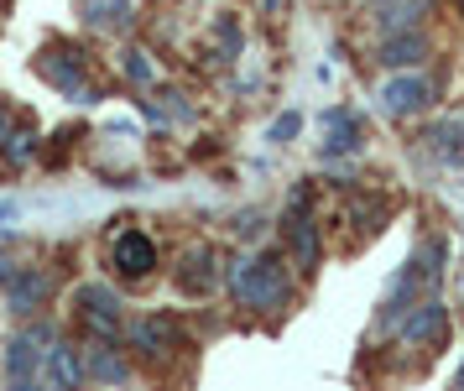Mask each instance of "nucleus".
<instances>
[{"label":"nucleus","instance_id":"nucleus-1","mask_svg":"<svg viewBox=\"0 0 464 391\" xmlns=\"http://www.w3.org/2000/svg\"><path fill=\"white\" fill-rule=\"evenodd\" d=\"M230 282H235V298H240L246 308H272V303H282V292H287V277H282V261H276V256L240 261Z\"/></svg>","mask_w":464,"mask_h":391},{"label":"nucleus","instance_id":"nucleus-2","mask_svg":"<svg viewBox=\"0 0 464 391\" xmlns=\"http://www.w3.org/2000/svg\"><path fill=\"white\" fill-rule=\"evenodd\" d=\"M37 73H43V79L53 83L58 94H68V100H79V104L94 100V83H89V73H84V53H79V47H63V42L43 47Z\"/></svg>","mask_w":464,"mask_h":391},{"label":"nucleus","instance_id":"nucleus-3","mask_svg":"<svg viewBox=\"0 0 464 391\" xmlns=\"http://www.w3.org/2000/svg\"><path fill=\"white\" fill-rule=\"evenodd\" d=\"M53 339L47 329H26L11 339V355H5V371H11V391H43V345Z\"/></svg>","mask_w":464,"mask_h":391},{"label":"nucleus","instance_id":"nucleus-4","mask_svg":"<svg viewBox=\"0 0 464 391\" xmlns=\"http://www.w3.org/2000/svg\"><path fill=\"white\" fill-rule=\"evenodd\" d=\"M73 303L84 308V318H89V329L94 334H115L121 329V298H115L110 288H94V282H89V288H79Z\"/></svg>","mask_w":464,"mask_h":391},{"label":"nucleus","instance_id":"nucleus-5","mask_svg":"<svg viewBox=\"0 0 464 391\" xmlns=\"http://www.w3.org/2000/svg\"><path fill=\"white\" fill-rule=\"evenodd\" d=\"M115 267L126 271V277H147L157 267V246H151L141 230H126L121 240H115Z\"/></svg>","mask_w":464,"mask_h":391},{"label":"nucleus","instance_id":"nucleus-6","mask_svg":"<svg viewBox=\"0 0 464 391\" xmlns=\"http://www.w3.org/2000/svg\"><path fill=\"white\" fill-rule=\"evenodd\" d=\"M5 292H11V308H37L47 292H53V282H47V271H16L11 282H5Z\"/></svg>","mask_w":464,"mask_h":391},{"label":"nucleus","instance_id":"nucleus-7","mask_svg":"<svg viewBox=\"0 0 464 391\" xmlns=\"http://www.w3.org/2000/svg\"><path fill=\"white\" fill-rule=\"evenodd\" d=\"M84 21L94 32H126L130 26V0H84Z\"/></svg>","mask_w":464,"mask_h":391},{"label":"nucleus","instance_id":"nucleus-8","mask_svg":"<svg viewBox=\"0 0 464 391\" xmlns=\"http://www.w3.org/2000/svg\"><path fill=\"white\" fill-rule=\"evenodd\" d=\"M178 288L183 292H209L214 288V250H188L183 256V271H178Z\"/></svg>","mask_w":464,"mask_h":391},{"label":"nucleus","instance_id":"nucleus-9","mask_svg":"<svg viewBox=\"0 0 464 391\" xmlns=\"http://www.w3.org/2000/svg\"><path fill=\"white\" fill-rule=\"evenodd\" d=\"M381 100H386V110L392 115H407V110H418V104H428V79H397L381 89Z\"/></svg>","mask_w":464,"mask_h":391},{"label":"nucleus","instance_id":"nucleus-10","mask_svg":"<svg viewBox=\"0 0 464 391\" xmlns=\"http://www.w3.org/2000/svg\"><path fill=\"white\" fill-rule=\"evenodd\" d=\"M47 366H53V391H79L84 366H79V355L68 350V345H53L47 350Z\"/></svg>","mask_w":464,"mask_h":391},{"label":"nucleus","instance_id":"nucleus-11","mask_svg":"<svg viewBox=\"0 0 464 391\" xmlns=\"http://www.w3.org/2000/svg\"><path fill=\"white\" fill-rule=\"evenodd\" d=\"M172 339H178V324H172V318H147V324H136V345L147 355H162Z\"/></svg>","mask_w":464,"mask_h":391},{"label":"nucleus","instance_id":"nucleus-12","mask_svg":"<svg viewBox=\"0 0 464 391\" xmlns=\"http://www.w3.org/2000/svg\"><path fill=\"white\" fill-rule=\"evenodd\" d=\"M407 339L439 345V339H443V308H439V303H422V308L412 313V324H407Z\"/></svg>","mask_w":464,"mask_h":391},{"label":"nucleus","instance_id":"nucleus-13","mask_svg":"<svg viewBox=\"0 0 464 391\" xmlns=\"http://www.w3.org/2000/svg\"><path fill=\"white\" fill-rule=\"evenodd\" d=\"M89 371L100 376V381H110V386H115V381H126V360L110 350V345H94V350H89Z\"/></svg>","mask_w":464,"mask_h":391},{"label":"nucleus","instance_id":"nucleus-14","mask_svg":"<svg viewBox=\"0 0 464 391\" xmlns=\"http://www.w3.org/2000/svg\"><path fill=\"white\" fill-rule=\"evenodd\" d=\"M350 146H355V115L334 110L329 115V152H350Z\"/></svg>","mask_w":464,"mask_h":391},{"label":"nucleus","instance_id":"nucleus-15","mask_svg":"<svg viewBox=\"0 0 464 391\" xmlns=\"http://www.w3.org/2000/svg\"><path fill=\"white\" fill-rule=\"evenodd\" d=\"M32 152H37V136H32V131H11V136H5V157H11L16 167H22Z\"/></svg>","mask_w":464,"mask_h":391},{"label":"nucleus","instance_id":"nucleus-16","mask_svg":"<svg viewBox=\"0 0 464 391\" xmlns=\"http://www.w3.org/2000/svg\"><path fill=\"white\" fill-rule=\"evenodd\" d=\"M412 58H422V42H386V63H412Z\"/></svg>","mask_w":464,"mask_h":391},{"label":"nucleus","instance_id":"nucleus-17","mask_svg":"<svg viewBox=\"0 0 464 391\" xmlns=\"http://www.w3.org/2000/svg\"><path fill=\"white\" fill-rule=\"evenodd\" d=\"M126 73L136 83H151V63H147V53H126Z\"/></svg>","mask_w":464,"mask_h":391},{"label":"nucleus","instance_id":"nucleus-18","mask_svg":"<svg viewBox=\"0 0 464 391\" xmlns=\"http://www.w3.org/2000/svg\"><path fill=\"white\" fill-rule=\"evenodd\" d=\"M293 131H297V115H282V121L272 125V136H276V142H282V136H293Z\"/></svg>","mask_w":464,"mask_h":391},{"label":"nucleus","instance_id":"nucleus-19","mask_svg":"<svg viewBox=\"0 0 464 391\" xmlns=\"http://www.w3.org/2000/svg\"><path fill=\"white\" fill-rule=\"evenodd\" d=\"M11 277H16V267H11V261H5V250H0V288H5Z\"/></svg>","mask_w":464,"mask_h":391},{"label":"nucleus","instance_id":"nucleus-20","mask_svg":"<svg viewBox=\"0 0 464 391\" xmlns=\"http://www.w3.org/2000/svg\"><path fill=\"white\" fill-rule=\"evenodd\" d=\"M5 136H11V110L0 104V142H5Z\"/></svg>","mask_w":464,"mask_h":391},{"label":"nucleus","instance_id":"nucleus-21","mask_svg":"<svg viewBox=\"0 0 464 391\" xmlns=\"http://www.w3.org/2000/svg\"><path fill=\"white\" fill-rule=\"evenodd\" d=\"M459 391H464V371H459Z\"/></svg>","mask_w":464,"mask_h":391}]
</instances>
